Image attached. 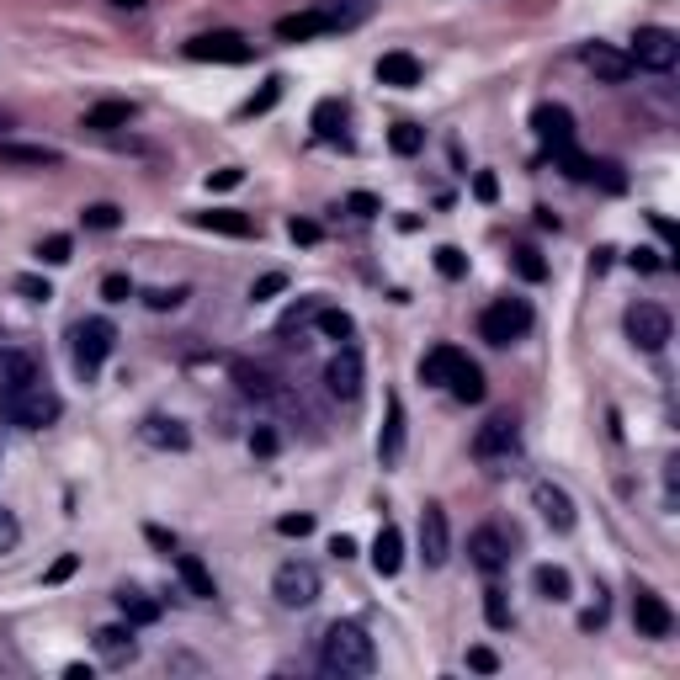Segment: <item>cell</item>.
Returning <instances> with one entry per match:
<instances>
[{
    "mask_svg": "<svg viewBox=\"0 0 680 680\" xmlns=\"http://www.w3.org/2000/svg\"><path fill=\"white\" fill-rule=\"evenodd\" d=\"M319 670L325 675H372L378 670V643L362 622H330L319 638Z\"/></svg>",
    "mask_w": 680,
    "mask_h": 680,
    "instance_id": "cell-1",
    "label": "cell"
},
{
    "mask_svg": "<svg viewBox=\"0 0 680 680\" xmlns=\"http://www.w3.org/2000/svg\"><path fill=\"white\" fill-rule=\"evenodd\" d=\"M0 415H6L16 431H43V425H54L64 415V399L38 378V383H27V388H16V394L0 399Z\"/></svg>",
    "mask_w": 680,
    "mask_h": 680,
    "instance_id": "cell-2",
    "label": "cell"
},
{
    "mask_svg": "<svg viewBox=\"0 0 680 680\" xmlns=\"http://www.w3.org/2000/svg\"><path fill=\"white\" fill-rule=\"evenodd\" d=\"M526 330H532V303H521V298H500L479 314V340H489V346H510Z\"/></svg>",
    "mask_w": 680,
    "mask_h": 680,
    "instance_id": "cell-3",
    "label": "cell"
},
{
    "mask_svg": "<svg viewBox=\"0 0 680 680\" xmlns=\"http://www.w3.org/2000/svg\"><path fill=\"white\" fill-rule=\"evenodd\" d=\"M319 590H325V585H319V569L303 564V558H287V564L271 574V595H277V606H287V611L314 606Z\"/></svg>",
    "mask_w": 680,
    "mask_h": 680,
    "instance_id": "cell-4",
    "label": "cell"
},
{
    "mask_svg": "<svg viewBox=\"0 0 680 680\" xmlns=\"http://www.w3.org/2000/svg\"><path fill=\"white\" fill-rule=\"evenodd\" d=\"M633 70H654V75H670L675 70V59H680V38L670 27H638V38H633Z\"/></svg>",
    "mask_w": 680,
    "mask_h": 680,
    "instance_id": "cell-5",
    "label": "cell"
},
{
    "mask_svg": "<svg viewBox=\"0 0 680 680\" xmlns=\"http://www.w3.org/2000/svg\"><path fill=\"white\" fill-rule=\"evenodd\" d=\"M112 346H117L112 319H80L75 325V367L85 372V378H96L101 362L112 356Z\"/></svg>",
    "mask_w": 680,
    "mask_h": 680,
    "instance_id": "cell-6",
    "label": "cell"
},
{
    "mask_svg": "<svg viewBox=\"0 0 680 680\" xmlns=\"http://www.w3.org/2000/svg\"><path fill=\"white\" fill-rule=\"evenodd\" d=\"M622 325H627V340H633L638 351H665V346H670V335H675L670 314L659 309V303H633Z\"/></svg>",
    "mask_w": 680,
    "mask_h": 680,
    "instance_id": "cell-7",
    "label": "cell"
},
{
    "mask_svg": "<svg viewBox=\"0 0 680 680\" xmlns=\"http://www.w3.org/2000/svg\"><path fill=\"white\" fill-rule=\"evenodd\" d=\"M255 48L240 38V32H202V38L186 43V59L192 64H250Z\"/></svg>",
    "mask_w": 680,
    "mask_h": 680,
    "instance_id": "cell-8",
    "label": "cell"
},
{
    "mask_svg": "<svg viewBox=\"0 0 680 680\" xmlns=\"http://www.w3.org/2000/svg\"><path fill=\"white\" fill-rule=\"evenodd\" d=\"M420 558H425V569H441L452 558V526H447V510L436 500L420 510Z\"/></svg>",
    "mask_w": 680,
    "mask_h": 680,
    "instance_id": "cell-9",
    "label": "cell"
},
{
    "mask_svg": "<svg viewBox=\"0 0 680 680\" xmlns=\"http://www.w3.org/2000/svg\"><path fill=\"white\" fill-rule=\"evenodd\" d=\"M532 133L542 139L548 155H558V149L574 144V112L564 107V101H542V107L532 112Z\"/></svg>",
    "mask_w": 680,
    "mask_h": 680,
    "instance_id": "cell-10",
    "label": "cell"
},
{
    "mask_svg": "<svg viewBox=\"0 0 680 680\" xmlns=\"http://www.w3.org/2000/svg\"><path fill=\"white\" fill-rule=\"evenodd\" d=\"M521 452V425L510 415H495L479 425V436H473V457H484V463H495V457H516Z\"/></svg>",
    "mask_w": 680,
    "mask_h": 680,
    "instance_id": "cell-11",
    "label": "cell"
},
{
    "mask_svg": "<svg viewBox=\"0 0 680 680\" xmlns=\"http://www.w3.org/2000/svg\"><path fill=\"white\" fill-rule=\"evenodd\" d=\"M362 378H367V367H362V351H356V346H340L335 356H330V367H325V388H330V394L335 399H356V394H362Z\"/></svg>",
    "mask_w": 680,
    "mask_h": 680,
    "instance_id": "cell-12",
    "label": "cell"
},
{
    "mask_svg": "<svg viewBox=\"0 0 680 680\" xmlns=\"http://www.w3.org/2000/svg\"><path fill=\"white\" fill-rule=\"evenodd\" d=\"M633 627H638L643 638H670V633H675V611L665 606V595L638 590V595H633Z\"/></svg>",
    "mask_w": 680,
    "mask_h": 680,
    "instance_id": "cell-13",
    "label": "cell"
},
{
    "mask_svg": "<svg viewBox=\"0 0 680 680\" xmlns=\"http://www.w3.org/2000/svg\"><path fill=\"white\" fill-rule=\"evenodd\" d=\"M580 64L595 75V80H606V85H622V80H633V59L617 54L611 43H585L580 48Z\"/></svg>",
    "mask_w": 680,
    "mask_h": 680,
    "instance_id": "cell-14",
    "label": "cell"
},
{
    "mask_svg": "<svg viewBox=\"0 0 680 680\" xmlns=\"http://www.w3.org/2000/svg\"><path fill=\"white\" fill-rule=\"evenodd\" d=\"M532 505L542 510V521H548L553 532H574V521H580V516H574V500L553 479H537L532 484Z\"/></svg>",
    "mask_w": 680,
    "mask_h": 680,
    "instance_id": "cell-15",
    "label": "cell"
},
{
    "mask_svg": "<svg viewBox=\"0 0 680 680\" xmlns=\"http://www.w3.org/2000/svg\"><path fill=\"white\" fill-rule=\"evenodd\" d=\"M468 553H473V564H479L484 574H500L505 558H510V542H505L500 526H479V532L468 537Z\"/></svg>",
    "mask_w": 680,
    "mask_h": 680,
    "instance_id": "cell-16",
    "label": "cell"
},
{
    "mask_svg": "<svg viewBox=\"0 0 680 680\" xmlns=\"http://www.w3.org/2000/svg\"><path fill=\"white\" fill-rule=\"evenodd\" d=\"M96 654L107 659V665H133L139 659V638H133V622H112L96 633Z\"/></svg>",
    "mask_w": 680,
    "mask_h": 680,
    "instance_id": "cell-17",
    "label": "cell"
},
{
    "mask_svg": "<svg viewBox=\"0 0 680 680\" xmlns=\"http://www.w3.org/2000/svg\"><path fill=\"white\" fill-rule=\"evenodd\" d=\"M27 383H38V356L0 346V399L16 394V388H27Z\"/></svg>",
    "mask_w": 680,
    "mask_h": 680,
    "instance_id": "cell-18",
    "label": "cell"
},
{
    "mask_svg": "<svg viewBox=\"0 0 680 680\" xmlns=\"http://www.w3.org/2000/svg\"><path fill=\"white\" fill-rule=\"evenodd\" d=\"M468 356L457 351V346H436V351H425L420 356V383H431V388H447L457 378V367H463Z\"/></svg>",
    "mask_w": 680,
    "mask_h": 680,
    "instance_id": "cell-19",
    "label": "cell"
},
{
    "mask_svg": "<svg viewBox=\"0 0 680 680\" xmlns=\"http://www.w3.org/2000/svg\"><path fill=\"white\" fill-rule=\"evenodd\" d=\"M112 601H117V611H123V622H133V627H155L160 622V601H155V595H144L139 585H123Z\"/></svg>",
    "mask_w": 680,
    "mask_h": 680,
    "instance_id": "cell-20",
    "label": "cell"
},
{
    "mask_svg": "<svg viewBox=\"0 0 680 680\" xmlns=\"http://www.w3.org/2000/svg\"><path fill=\"white\" fill-rule=\"evenodd\" d=\"M319 32H335V22L325 11H293V16H282V22H277L282 43H309V38H319Z\"/></svg>",
    "mask_w": 680,
    "mask_h": 680,
    "instance_id": "cell-21",
    "label": "cell"
},
{
    "mask_svg": "<svg viewBox=\"0 0 680 680\" xmlns=\"http://www.w3.org/2000/svg\"><path fill=\"white\" fill-rule=\"evenodd\" d=\"M372 569H378L383 580H388V574H399V569H404V532H399L394 521H388L383 532L372 537Z\"/></svg>",
    "mask_w": 680,
    "mask_h": 680,
    "instance_id": "cell-22",
    "label": "cell"
},
{
    "mask_svg": "<svg viewBox=\"0 0 680 680\" xmlns=\"http://www.w3.org/2000/svg\"><path fill=\"white\" fill-rule=\"evenodd\" d=\"M378 80L394 85V91H415V85H420V59L404 54V48H394V54L378 59Z\"/></svg>",
    "mask_w": 680,
    "mask_h": 680,
    "instance_id": "cell-23",
    "label": "cell"
},
{
    "mask_svg": "<svg viewBox=\"0 0 680 680\" xmlns=\"http://www.w3.org/2000/svg\"><path fill=\"white\" fill-rule=\"evenodd\" d=\"M176 574H181V585H186L192 601H213V595H218L213 574H208V564H202L197 553H176Z\"/></svg>",
    "mask_w": 680,
    "mask_h": 680,
    "instance_id": "cell-24",
    "label": "cell"
},
{
    "mask_svg": "<svg viewBox=\"0 0 680 680\" xmlns=\"http://www.w3.org/2000/svg\"><path fill=\"white\" fill-rule=\"evenodd\" d=\"M0 160H6V165H38V170H59L64 165L59 149H48V144H11V139H0Z\"/></svg>",
    "mask_w": 680,
    "mask_h": 680,
    "instance_id": "cell-25",
    "label": "cell"
},
{
    "mask_svg": "<svg viewBox=\"0 0 680 680\" xmlns=\"http://www.w3.org/2000/svg\"><path fill=\"white\" fill-rule=\"evenodd\" d=\"M144 441H149V447H165V452H186V447H192V431H186L181 420L149 415L144 420Z\"/></svg>",
    "mask_w": 680,
    "mask_h": 680,
    "instance_id": "cell-26",
    "label": "cell"
},
{
    "mask_svg": "<svg viewBox=\"0 0 680 680\" xmlns=\"http://www.w3.org/2000/svg\"><path fill=\"white\" fill-rule=\"evenodd\" d=\"M197 229L229 234V240H250V234H255V218H250V213H234V208H213V213H197Z\"/></svg>",
    "mask_w": 680,
    "mask_h": 680,
    "instance_id": "cell-27",
    "label": "cell"
},
{
    "mask_svg": "<svg viewBox=\"0 0 680 680\" xmlns=\"http://www.w3.org/2000/svg\"><path fill=\"white\" fill-rule=\"evenodd\" d=\"M404 452V399L388 394V420H383V436H378V457L383 463H399Z\"/></svg>",
    "mask_w": 680,
    "mask_h": 680,
    "instance_id": "cell-28",
    "label": "cell"
},
{
    "mask_svg": "<svg viewBox=\"0 0 680 680\" xmlns=\"http://www.w3.org/2000/svg\"><path fill=\"white\" fill-rule=\"evenodd\" d=\"M133 117H139V107H133V101H96V107L85 112V128H96V133H117V128H128Z\"/></svg>",
    "mask_w": 680,
    "mask_h": 680,
    "instance_id": "cell-29",
    "label": "cell"
},
{
    "mask_svg": "<svg viewBox=\"0 0 680 680\" xmlns=\"http://www.w3.org/2000/svg\"><path fill=\"white\" fill-rule=\"evenodd\" d=\"M340 128H346V101L325 96V101L314 107V133H319V139H340Z\"/></svg>",
    "mask_w": 680,
    "mask_h": 680,
    "instance_id": "cell-30",
    "label": "cell"
},
{
    "mask_svg": "<svg viewBox=\"0 0 680 680\" xmlns=\"http://www.w3.org/2000/svg\"><path fill=\"white\" fill-rule=\"evenodd\" d=\"M532 580H537V590L548 595V601H569V595H574V580H569V569H558V564H537V574H532Z\"/></svg>",
    "mask_w": 680,
    "mask_h": 680,
    "instance_id": "cell-31",
    "label": "cell"
},
{
    "mask_svg": "<svg viewBox=\"0 0 680 680\" xmlns=\"http://www.w3.org/2000/svg\"><path fill=\"white\" fill-rule=\"evenodd\" d=\"M447 388H452V394L463 399V404H484V394H489V388H484V372L473 367V362H463V367H457V378H452Z\"/></svg>",
    "mask_w": 680,
    "mask_h": 680,
    "instance_id": "cell-32",
    "label": "cell"
},
{
    "mask_svg": "<svg viewBox=\"0 0 680 680\" xmlns=\"http://www.w3.org/2000/svg\"><path fill=\"white\" fill-rule=\"evenodd\" d=\"M388 149H394L399 160L420 155V149H425V128H415V123H394V128H388Z\"/></svg>",
    "mask_w": 680,
    "mask_h": 680,
    "instance_id": "cell-33",
    "label": "cell"
},
{
    "mask_svg": "<svg viewBox=\"0 0 680 680\" xmlns=\"http://www.w3.org/2000/svg\"><path fill=\"white\" fill-rule=\"evenodd\" d=\"M314 319H319V330H325L330 340H351V335H356V319H351L346 309H319Z\"/></svg>",
    "mask_w": 680,
    "mask_h": 680,
    "instance_id": "cell-34",
    "label": "cell"
},
{
    "mask_svg": "<svg viewBox=\"0 0 680 680\" xmlns=\"http://www.w3.org/2000/svg\"><path fill=\"white\" fill-rule=\"evenodd\" d=\"M80 224L85 229H117L123 224V208H117V202H91V208L80 213Z\"/></svg>",
    "mask_w": 680,
    "mask_h": 680,
    "instance_id": "cell-35",
    "label": "cell"
},
{
    "mask_svg": "<svg viewBox=\"0 0 680 680\" xmlns=\"http://www.w3.org/2000/svg\"><path fill=\"white\" fill-rule=\"evenodd\" d=\"M436 271H441L447 282H463V277H468V255L457 250V245H441V250H436Z\"/></svg>",
    "mask_w": 680,
    "mask_h": 680,
    "instance_id": "cell-36",
    "label": "cell"
},
{
    "mask_svg": "<svg viewBox=\"0 0 680 680\" xmlns=\"http://www.w3.org/2000/svg\"><path fill=\"white\" fill-rule=\"evenodd\" d=\"M484 622L495 627V633H505V627H510V606H505V590H484Z\"/></svg>",
    "mask_w": 680,
    "mask_h": 680,
    "instance_id": "cell-37",
    "label": "cell"
},
{
    "mask_svg": "<svg viewBox=\"0 0 680 680\" xmlns=\"http://www.w3.org/2000/svg\"><path fill=\"white\" fill-rule=\"evenodd\" d=\"M516 277L542 282V277H548V261H542V255H537L532 245H521V250H516Z\"/></svg>",
    "mask_w": 680,
    "mask_h": 680,
    "instance_id": "cell-38",
    "label": "cell"
},
{
    "mask_svg": "<svg viewBox=\"0 0 680 680\" xmlns=\"http://www.w3.org/2000/svg\"><path fill=\"white\" fill-rule=\"evenodd\" d=\"M234 378H240V394H250V399H271V378H266V372L234 367Z\"/></svg>",
    "mask_w": 680,
    "mask_h": 680,
    "instance_id": "cell-39",
    "label": "cell"
},
{
    "mask_svg": "<svg viewBox=\"0 0 680 680\" xmlns=\"http://www.w3.org/2000/svg\"><path fill=\"white\" fill-rule=\"evenodd\" d=\"M70 234H48V240L38 245V261H48V266H64V261H70Z\"/></svg>",
    "mask_w": 680,
    "mask_h": 680,
    "instance_id": "cell-40",
    "label": "cell"
},
{
    "mask_svg": "<svg viewBox=\"0 0 680 680\" xmlns=\"http://www.w3.org/2000/svg\"><path fill=\"white\" fill-rule=\"evenodd\" d=\"M277 101H282V80H266V91L245 101V117H255V112H271Z\"/></svg>",
    "mask_w": 680,
    "mask_h": 680,
    "instance_id": "cell-41",
    "label": "cell"
},
{
    "mask_svg": "<svg viewBox=\"0 0 680 680\" xmlns=\"http://www.w3.org/2000/svg\"><path fill=\"white\" fill-rule=\"evenodd\" d=\"M282 287H287V271H266V277L250 287V298H255V303H266V298H277Z\"/></svg>",
    "mask_w": 680,
    "mask_h": 680,
    "instance_id": "cell-42",
    "label": "cell"
},
{
    "mask_svg": "<svg viewBox=\"0 0 680 680\" xmlns=\"http://www.w3.org/2000/svg\"><path fill=\"white\" fill-rule=\"evenodd\" d=\"M75 569H80V558H75V553H59L54 564H48V574H43V585H64V580H70Z\"/></svg>",
    "mask_w": 680,
    "mask_h": 680,
    "instance_id": "cell-43",
    "label": "cell"
},
{
    "mask_svg": "<svg viewBox=\"0 0 680 680\" xmlns=\"http://www.w3.org/2000/svg\"><path fill=\"white\" fill-rule=\"evenodd\" d=\"M16 542H22V521H16L6 505H0V553H11Z\"/></svg>",
    "mask_w": 680,
    "mask_h": 680,
    "instance_id": "cell-44",
    "label": "cell"
},
{
    "mask_svg": "<svg viewBox=\"0 0 680 680\" xmlns=\"http://www.w3.org/2000/svg\"><path fill=\"white\" fill-rule=\"evenodd\" d=\"M101 298H107V303H128L133 298V282L123 277V271H112V277L101 282Z\"/></svg>",
    "mask_w": 680,
    "mask_h": 680,
    "instance_id": "cell-45",
    "label": "cell"
},
{
    "mask_svg": "<svg viewBox=\"0 0 680 680\" xmlns=\"http://www.w3.org/2000/svg\"><path fill=\"white\" fill-rule=\"evenodd\" d=\"M287 240L293 245H319V224H309V218H287Z\"/></svg>",
    "mask_w": 680,
    "mask_h": 680,
    "instance_id": "cell-46",
    "label": "cell"
},
{
    "mask_svg": "<svg viewBox=\"0 0 680 680\" xmlns=\"http://www.w3.org/2000/svg\"><path fill=\"white\" fill-rule=\"evenodd\" d=\"M240 181H245V170H240V165H224V170H213V176H208L213 192H234Z\"/></svg>",
    "mask_w": 680,
    "mask_h": 680,
    "instance_id": "cell-47",
    "label": "cell"
},
{
    "mask_svg": "<svg viewBox=\"0 0 680 680\" xmlns=\"http://www.w3.org/2000/svg\"><path fill=\"white\" fill-rule=\"evenodd\" d=\"M181 298H186V287H155V293H149L144 303H149V309H160V314H165V309H176Z\"/></svg>",
    "mask_w": 680,
    "mask_h": 680,
    "instance_id": "cell-48",
    "label": "cell"
},
{
    "mask_svg": "<svg viewBox=\"0 0 680 680\" xmlns=\"http://www.w3.org/2000/svg\"><path fill=\"white\" fill-rule=\"evenodd\" d=\"M282 447V441H277V431H271V425H255V431H250V452H261V457H271V452H277Z\"/></svg>",
    "mask_w": 680,
    "mask_h": 680,
    "instance_id": "cell-49",
    "label": "cell"
},
{
    "mask_svg": "<svg viewBox=\"0 0 680 680\" xmlns=\"http://www.w3.org/2000/svg\"><path fill=\"white\" fill-rule=\"evenodd\" d=\"M590 181H601L606 192H622V186H627V176H622V165H595V170H590Z\"/></svg>",
    "mask_w": 680,
    "mask_h": 680,
    "instance_id": "cell-50",
    "label": "cell"
},
{
    "mask_svg": "<svg viewBox=\"0 0 680 680\" xmlns=\"http://www.w3.org/2000/svg\"><path fill=\"white\" fill-rule=\"evenodd\" d=\"M16 293H27L32 303H48V298H54V287H48L43 277H16Z\"/></svg>",
    "mask_w": 680,
    "mask_h": 680,
    "instance_id": "cell-51",
    "label": "cell"
},
{
    "mask_svg": "<svg viewBox=\"0 0 680 680\" xmlns=\"http://www.w3.org/2000/svg\"><path fill=\"white\" fill-rule=\"evenodd\" d=\"M468 670L495 675V670H500V654H495V649H468Z\"/></svg>",
    "mask_w": 680,
    "mask_h": 680,
    "instance_id": "cell-52",
    "label": "cell"
},
{
    "mask_svg": "<svg viewBox=\"0 0 680 680\" xmlns=\"http://www.w3.org/2000/svg\"><path fill=\"white\" fill-rule=\"evenodd\" d=\"M277 532H282V537H309V532H314V516H282Z\"/></svg>",
    "mask_w": 680,
    "mask_h": 680,
    "instance_id": "cell-53",
    "label": "cell"
},
{
    "mask_svg": "<svg viewBox=\"0 0 680 680\" xmlns=\"http://www.w3.org/2000/svg\"><path fill=\"white\" fill-rule=\"evenodd\" d=\"M473 197H479V202H495V197H500V181L489 176V170H479V176H473Z\"/></svg>",
    "mask_w": 680,
    "mask_h": 680,
    "instance_id": "cell-54",
    "label": "cell"
},
{
    "mask_svg": "<svg viewBox=\"0 0 680 680\" xmlns=\"http://www.w3.org/2000/svg\"><path fill=\"white\" fill-rule=\"evenodd\" d=\"M346 208H351L356 218H372V213H378V197H372V192H351Z\"/></svg>",
    "mask_w": 680,
    "mask_h": 680,
    "instance_id": "cell-55",
    "label": "cell"
},
{
    "mask_svg": "<svg viewBox=\"0 0 680 680\" xmlns=\"http://www.w3.org/2000/svg\"><path fill=\"white\" fill-rule=\"evenodd\" d=\"M330 553L340 558V564H346V558H356V537H346V532H340V537H330Z\"/></svg>",
    "mask_w": 680,
    "mask_h": 680,
    "instance_id": "cell-56",
    "label": "cell"
},
{
    "mask_svg": "<svg viewBox=\"0 0 680 680\" xmlns=\"http://www.w3.org/2000/svg\"><path fill=\"white\" fill-rule=\"evenodd\" d=\"M580 627H585V633H595V627H606V601H595V606L585 611V617H580Z\"/></svg>",
    "mask_w": 680,
    "mask_h": 680,
    "instance_id": "cell-57",
    "label": "cell"
},
{
    "mask_svg": "<svg viewBox=\"0 0 680 680\" xmlns=\"http://www.w3.org/2000/svg\"><path fill=\"white\" fill-rule=\"evenodd\" d=\"M144 537L155 542V548H165V553H176V537H170L165 526H144Z\"/></svg>",
    "mask_w": 680,
    "mask_h": 680,
    "instance_id": "cell-58",
    "label": "cell"
},
{
    "mask_svg": "<svg viewBox=\"0 0 680 680\" xmlns=\"http://www.w3.org/2000/svg\"><path fill=\"white\" fill-rule=\"evenodd\" d=\"M91 675H96L91 665H70V670H64V680H91Z\"/></svg>",
    "mask_w": 680,
    "mask_h": 680,
    "instance_id": "cell-59",
    "label": "cell"
},
{
    "mask_svg": "<svg viewBox=\"0 0 680 680\" xmlns=\"http://www.w3.org/2000/svg\"><path fill=\"white\" fill-rule=\"evenodd\" d=\"M112 6H117V11H144L149 0H112Z\"/></svg>",
    "mask_w": 680,
    "mask_h": 680,
    "instance_id": "cell-60",
    "label": "cell"
},
{
    "mask_svg": "<svg viewBox=\"0 0 680 680\" xmlns=\"http://www.w3.org/2000/svg\"><path fill=\"white\" fill-rule=\"evenodd\" d=\"M6 128H11V117H6V112H0V133H6Z\"/></svg>",
    "mask_w": 680,
    "mask_h": 680,
    "instance_id": "cell-61",
    "label": "cell"
}]
</instances>
